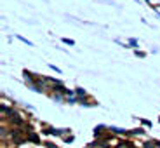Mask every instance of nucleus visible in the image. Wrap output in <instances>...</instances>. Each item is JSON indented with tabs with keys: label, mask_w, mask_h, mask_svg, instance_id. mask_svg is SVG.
Segmentation results:
<instances>
[{
	"label": "nucleus",
	"mask_w": 160,
	"mask_h": 148,
	"mask_svg": "<svg viewBox=\"0 0 160 148\" xmlns=\"http://www.w3.org/2000/svg\"><path fill=\"white\" fill-rule=\"evenodd\" d=\"M0 110H2V119H9V117H11L12 113H14V110H12V108H9V106H7L5 103H2V105H0Z\"/></svg>",
	"instance_id": "obj_1"
},
{
	"label": "nucleus",
	"mask_w": 160,
	"mask_h": 148,
	"mask_svg": "<svg viewBox=\"0 0 160 148\" xmlns=\"http://www.w3.org/2000/svg\"><path fill=\"white\" fill-rule=\"evenodd\" d=\"M9 120H11L12 124H16V125H23V122H24V120L21 119V115H19V113H16V112L9 117Z\"/></svg>",
	"instance_id": "obj_2"
},
{
	"label": "nucleus",
	"mask_w": 160,
	"mask_h": 148,
	"mask_svg": "<svg viewBox=\"0 0 160 148\" xmlns=\"http://www.w3.org/2000/svg\"><path fill=\"white\" fill-rule=\"evenodd\" d=\"M28 141H32L35 145H40V136L35 134V132H28Z\"/></svg>",
	"instance_id": "obj_3"
},
{
	"label": "nucleus",
	"mask_w": 160,
	"mask_h": 148,
	"mask_svg": "<svg viewBox=\"0 0 160 148\" xmlns=\"http://www.w3.org/2000/svg\"><path fill=\"white\" fill-rule=\"evenodd\" d=\"M115 148H134V145L131 141H118V145Z\"/></svg>",
	"instance_id": "obj_4"
},
{
	"label": "nucleus",
	"mask_w": 160,
	"mask_h": 148,
	"mask_svg": "<svg viewBox=\"0 0 160 148\" xmlns=\"http://www.w3.org/2000/svg\"><path fill=\"white\" fill-rule=\"evenodd\" d=\"M75 96L77 98H85V96H87V92H85L84 87H77L75 89Z\"/></svg>",
	"instance_id": "obj_5"
},
{
	"label": "nucleus",
	"mask_w": 160,
	"mask_h": 148,
	"mask_svg": "<svg viewBox=\"0 0 160 148\" xmlns=\"http://www.w3.org/2000/svg\"><path fill=\"white\" fill-rule=\"evenodd\" d=\"M110 131H112L113 134H127V131H125V129H122V127H115V125H113V127H110Z\"/></svg>",
	"instance_id": "obj_6"
},
{
	"label": "nucleus",
	"mask_w": 160,
	"mask_h": 148,
	"mask_svg": "<svg viewBox=\"0 0 160 148\" xmlns=\"http://www.w3.org/2000/svg\"><path fill=\"white\" fill-rule=\"evenodd\" d=\"M103 129H106V125H103V124L96 125V127H94V136H99L101 132H103Z\"/></svg>",
	"instance_id": "obj_7"
},
{
	"label": "nucleus",
	"mask_w": 160,
	"mask_h": 148,
	"mask_svg": "<svg viewBox=\"0 0 160 148\" xmlns=\"http://www.w3.org/2000/svg\"><path fill=\"white\" fill-rule=\"evenodd\" d=\"M143 148H155V141H144Z\"/></svg>",
	"instance_id": "obj_8"
},
{
	"label": "nucleus",
	"mask_w": 160,
	"mask_h": 148,
	"mask_svg": "<svg viewBox=\"0 0 160 148\" xmlns=\"http://www.w3.org/2000/svg\"><path fill=\"white\" fill-rule=\"evenodd\" d=\"M129 45L136 49V47H138V40H136V38H131V40H129Z\"/></svg>",
	"instance_id": "obj_9"
},
{
	"label": "nucleus",
	"mask_w": 160,
	"mask_h": 148,
	"mask_svg": "<svg viewBox=\"0 0 160 148\" xmlns=\"http://www.w3.org/2000/svg\"><path fill=\"white\" fill-rule=\"evenodd\" d=\"M63 42L66 45H75V40H72V38H63Z\"/></svg>",
	"instance_id": "obj_10"
},
{
	"label": "nucleus",
	"mask_w": 160,
	"mask_h": 148,
	"mask_svg": "<svg viewBox=\"0 0 160 148\" xmlns=\"http://www.w3.org/2000/svg\"><path fill=\"white\" fill-rule=\"evenodd\" d=\"M141 124H143V125H148V127H152V122H150V120H146V119H141Z\"/></svg>",
	"instance_id": "obj_11"
},
{
	"label": "nucleus",
	"mask_w": 160,
	"mask_h": 148,
	"mask_svg": "<svg viewBox=\"0 0 160 148\" xmlns=\"http://www.w3.org/2000/svg\"><path fill=\"white\" fill-rule=\"evenodd\" d=\"M44 145H45L47 148H58L56 145H54V143H51V141H47V143H44Z\"/></svg>",
	"instance_id": "obj_12"
},
{
	"label": "nucleus",
	"mask_w": 160,
	"mask_h": 148,
	"mask_svg": "<svg viewBox=\"0 0 160 148\" xmlns=\"http://www.w3.org/2000/svg\"><path fill=\"white\" fill-rule=\"evenodd\" d=\"M0 134H2V138L7 136V131H5V127H2V132H0Z\"/></svg>",
	"instance_id": "obj_13"
},
{
	"label": "nucleus",
	"mask_w": 160,
	"mask_h": 148,
	"mask_svg": "<svg viewBox=\"0 0 160 148\" xmlns=\"http://www.w3.org/2000/svg\"><path fill=\"white\" fill-rule=\"evenodd\" d=\"M64 141H66V143H72V141H73V136H68V138H66Z\"/></svg>",
	"instance_id": "obj_14"
},
{
	"label": "nucleus",
	"mask_w": 160,
	"mask_h": 148,
	"mask_svg": "<svg viewBox=\"0 0 160 148\" xmlns=\"http://www.w3.org/2000/svg\"><path fill=\"white\" fill-rule=\"evenodd\" d=\"M155 146H157V148H160V141H155Z\"/></svg>",
	"instance_id": "obj_15"
},
{
	"label": "nucleus",
	"mask_w": 160,
	"mask_h": 148,
	"mask_svg": "<svg viewBox=\"0 0 160 148\" xmlns=\"http://www.w3.org/2000/svg\"><path fill=\"white\" fill-rule=\"evenodd\" d=\"M146 2H148V4H150V0H146Z\"/></svg>",
	"instance_id": "obj_16"
},
{
	"label": "nucleus",
	"mask_w": 160,
	"mask_h": 148,
	"mask_svg": "<svg viewBox=\"0 0 160 148\" xmlns=\"http://www.w3.org/2000/svg\"><path fill=\"white\" fill-rule=\"evenodd\" d=\"M158 122H160V119H158Z\"/></svg>",
	"instance_id": "obj_17"
}]
</instances>
